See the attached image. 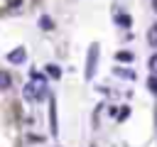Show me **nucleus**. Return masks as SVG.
I'll use <instances>...</instances> for the list:
<instances>
[{
    "label": "nucleus",
    "mask_w": 157,
    "mask_h": 147,
    "mask_svg": "<svg viewBox=\"0 0 157 147\" xmlns=\"http://www.w3.org/2000/svg\"><path fill=\"white\" fill-rule=\"evenodd\" d=\"M132 59H135L132 51H118V54H115V61H125V64H128V61H132Z\"/></svg>",
    "instance_id": "5"
},
{
    "label": "nucleus",
    "mask_w": 157,
    "mask_h": 147,
    "mask_svg": "<svg viewBox=\"0 0 157 147\" xmlns=\"http://www.w3.org/2000/svg\"><path fill=\"white\" fill-rule=\"evenodd\" d=\"M10 88V76L7 71H0V91H7Z\"/></svg>",
    "instance_id": "6"
},
{
    "label": "nucleus",
    "mask_w": 157,
    "mask_h": 147,
    "mask_svg": "<svg viewBox=\"0 0 157 147\" xmlns=\"http://www.w3.org/2000/svg\"><path fill=\"white\" fill-rule=\"evenodd\" d=\"M147 39H150V44H152V47H157V22L150 27V34H147Z\"/></svg>",
    "instance_id": "7"
},
{
    "label": "nucleus",
    "mask_w": 157,
    "mask_h": 147,
    "mask_svg": "<svg viewBox=\"0 0 157 147\" xmlns=\"http://www.w3.org/2000/svg\"><path fill=\"white\" fill-rule=\"evenodd\" d=\"M128 115H130V108H128V105H123V108H120V115H118V120H125Z\"/></svg>",
    "instance_id": "13"
},
{
    "label": "nucleus",
    "mask_w": 157,
    "mask_h": 147,
    "mask_svg": "<svg viewBox=\"0 0 157 147\" xmlns=\"http://www.w3.org/2000/svg\"><path fill=\"white\" fill-rule=\"evenodd\" d=\"M49 120H52V135H56V103L49 98Z\"/></svg>",
    "instance_id": "3"
},
{
    "label": "nucleus",
    "mask_w": 157,
    "mask_h": 147,
    "mask_svg": "<svg viewBox=\"0 0 157 147\" xmlns=\"http://www.w3.org/2000/svg\"><path fill=\"white\" fill-rule=\"evenodd\" d=\"M98 44L93 42L91 47H88V56H86V81H91L93 76H96V64H98Z\"/></svg>",
    "instance_id": "1"
},
{
    "label": "nucleus",
    "mask_w": 157,
    "mask_h": 147,
    "mask_svg": "<svg viewBox=\"0 0 157 147\" xmlns=\"http://www.w3.org/2000/svg\"><path fill=\"white\" fill-rule=\"evenodd\" d=\"M25 59H27V54H25L22 47H20V49H12V51L7 54V61H10V64H25Z\"/></svg>",
    "instance_id": "2"
},
{
    "label": "nucleus",
    "mask_w": 157,
    "mask_h": 147,
    "mask_svg": "<svg viewBox=\"0 0 157 147\" xmlns=\"http://www.w3.org/2000/svg\"><path fill=\"white\" fill-rule=\"evenodd\" d=\"M147 88H150V91L157 96V74H152V76L147 78Z\"/></svg>",
    "instance_id": "8"
},
{
    "label": "nucleus",
    "mask_w": 157,
    "mask_h": 147,
    "mask_svg": "<svg viewBox=\"0 0 157 147\" xmlns=\"http://www.w3.org/2000/svg\"><path fill=\"white\" fill-rule=\"evenodd\" d=\"M118 74H120V76H125V78H135V74H132L130 69H118Z\"/></svg>",
    "instance_id": "12"
},
{
    "label": "nucleus",
    "mask_w": 157,
    "mask_h": 147,
    "mask_svg": "<svg viewBox=\"0 0 157 147\" xmlns=\"http://www.w3.org/2000/svg\"><path fill=\"white\" fill-rule=\"evenodd\" d=\"M152 5H155V10H157V0H152Z\"/></svg>",
    "instance_id": "14"
},
{
    "label": "nucleus",
    "mask_w": 157,
    "mask_h": 147,
    "mask_svg": "<svg viewBox=\"0 0 157 147\" xmlns=\"http://www.w3.org/2000/svg\"><path fill=\"white\" fill-rule=\"evenodd\" d=\"M39 24H42L44 29H52V27H54V22H52L49 17H42V20H39Z\"/></svg>",
    "instance_id": "11"
},
{
    "label": "nucleus",
    "mask_w": 157,
    "mask_h": 147,
    "mask_svg": "<svg viewBox=\"0 0 157 147\" xmlns=\"http://www.w3.org/2000/svg\"><path fill=\"white\" fill-rule=\"evenodd\" d=\"M115 22H118L120 27H130V17H128V15H115Z\"/></svg>",
    "instance_id": "9"
},
{
    "label": "nucleus",
    "mask_w": 157,
    "mask_h": 147,
    "mask_svg": "<svg viewBox=\"0 0 157 147\" xmlns=\"http://www.w3.org/2000/svg\"><path fill=\"white\" fill-rule=\"evenodd\" d=\"M150 71H152V74H157V51L150 56Z\"/></svg>",
    "instance_id": "10"
},
{
    "label": "nucleus",
    "mask_w": 157,
    "mask_h": 147,
    "mask_svg": "<svg viewBox=\"0 0 157 147\" xmlns=\"http://www.w3.org/2000/svg\"><path fill=\"white\" fill-rule=\"evenodd\" d=\"M47 76H52V78H59L61 76V66H56V64H47Z\"/></svg>",
    "instance_id": "4"
}]
</instances>
